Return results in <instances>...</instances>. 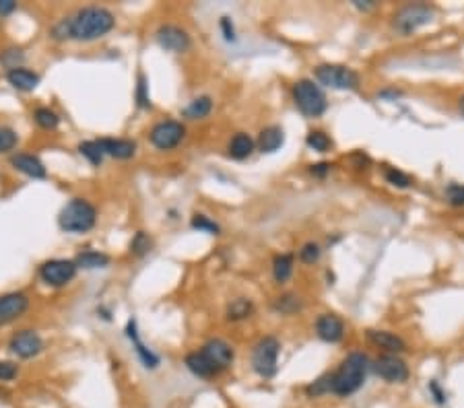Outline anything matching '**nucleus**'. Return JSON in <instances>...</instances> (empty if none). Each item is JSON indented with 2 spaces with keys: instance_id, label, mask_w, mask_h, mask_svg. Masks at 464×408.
Here are the masks:
<instances>
[{
  "instance_id": "nucleus-1",
  "label": "nucleus",
  "mask_w": 464,
  "mask_h": 408,
  "mask_svg": "<svg viewBox=\"0 0 464 408\" xmlns=\"http://www.w3.org/2000/svg\"><path fill=\"white\" fill-rule=\"evenodd\" d=\"M116 27V17L105 6H85L78 8L69 19L54 25L52 37L58 42H95L105 37Z\"/></svg>"
},
{
  "instance_id": "nucleus-2",
  "label": "nucleus",
  "mask_w": 464,
  "mask_h": 408,
  "mask_svg": "<svg viewBox=\"0 0 464 408\" xmlns=\"http://www.w3.org/2000/svg\"><path fill=\"white\" fill-rule=\"evenodd\" d=\"M370 371V359L363 353H351L341 363V367L330 373V394H336L341 398H347L355 394L368 378Z\"/></svg>"
},
{
  "instance_id": "nucleus-3",
  "label": "nucleus",
  "mask_w": 464,
  "mask_h": 408,
  "mask_svg": "<svg viewBox=\"0 0 464 408\" xmlns=\"http://www.w3.org/2000/svg\"><path fill=\"white\" fill-rule=\"evenodd\" d=\"M97 223V209L85 200V198H73L67 202L58 215V225L67 233H87Z\"/></svg>"
},
{
  "instance_id": "nucleus-4",
  "label": "nucleus",
  "mask_w": 464,
  "mask_h": 408,
  "mask_svg": "<svg viewBox=\"0 0 464 408\" xmlns=\"http://www.w3.org/2000/svg\"><path fill=\"white\" fill-rule=\"evenodd\" d=\"M293 101L295 107L308 118H320L328 107L322 87L311 79H302L293 85Z\"/></svg>"
},
{
  "instance_id": "nucleus-5",
  "label": "nucleus",
  "mask_w": 464,
  "mask_h": 408,
  "mask_svg": "<svg viewBox=\"0 0 464 408\" xmlns=\"http://www.w3.org/2000/svg\"><path fill=\"white\" fill-rule=\"evenodd\" d=\"M436 15V8L423 2H415V4H404L396 15H394V29L402 35H411L417 29H421L423 25L431 23Z\"/></svg>"
},
{
  "instance_id": "nucleus-6",
  "label": "nucleus",
  "mask_w": 464,
  "mask_h": 408,
  "mask_svg": "<svg viewBox=\"0 0 464 408\" xmlns=\"http://www.w3.org/2000/svg\"><path fill=\"white\" fill-rule=\"evenodd\" d=\"M279 353H281V342L275 336L260 338L252 353V369L264 380L273 378L279 369Z\"/></svg>"
},
{
  "instance_id": "nucleus-7",
  "label": "nucleus",
  "mask_w": 464,
  "mask_h": 408,
  "mask_svg": "<svg viewBox=\"0 0 464 408\" xmlns=\"http://www.w3.org/2000/svg\"><path fill=\"white\" fill-rule=\"evenodd\" d=\"M316 81L334 91H355L359 87V75L343 64H320L313 71Z\"/></svg>"
},
{
  "instance_id": "nucleus-8",
  "label": "nucleus",
  "mask_w": 464,
  "mask_h": 408,
  "mask_svg": "<svg viewBox=\"0 0 464 408\" xmlns=\"http://www.w3.org/2000/svg\"><path fill=\"white\" fill-rule=\"evenodd\" d=\"M77 264L75 260H65V258H54L48 260L40 266V278L48 287H67L75 276H77Z\"/></svg>"
},
{
  "instance_id": "nucleus-9",
  "label": "nucleus",
  "mask_w": 464,
  "mask_h": 408,
  "mask_svg": "<svg viewBox=\"0 0 464 408\" xmlns=\"http://www.w3.org/2000/svg\"><path fill=\"white\" fill-rule=\"evenodd\" d=\"M186 139V126L178 120H163L149 132V141L159 151H171Z\"/></svg>"
},
{
  "instance_id": "nucleus-10",
  "label": "nucleus",
  "mask_w": 464,
  "mask_h": 408,
  "mask_svg": "<svg viewBox=\"0 0 464 408\" xmlns=\"http://www.w3.org/2000/svg\"><path fill=\"white\" fill-rule=\"evenodd\" d=\"M8 351L19 359H33L44 351V340L35 330H19L8 342Z\"/></svg>"
},
{
  "instance_id": "nucleus-11",
  "label": "nucleus",
  "mask_w": 464,
  "mask_h": 408,
  "mask_svg": "<svg viewBox=\"0 0 464 408\" xmlns=\"http://www.w3.org/2000/svg\"><path fill=\"white\" fill-rule=\"evenodd\" d=\"M155 39L163 50L173 52V54H182L192 46L188 31H184L178 25H161L155 33Z\"/></svg>"
},
{
  "instance_id": "nucleus-12",
  "label": "nucleus",
  "mask_w": 464,
  "mask_h": 408,
  "mask_svg": "<svg viewBox=\"0 0 464 408\" xmlns=\"http://www.w3.org/2000/svg\"><path fill=\"white\" fill-rule=\"evenodd\" d=\"M200 353L205 355V359L209 361V365L215 369V373L219 375L221 371L230 369L233 363V348L221 338H211L203 348Z\"/></svg>"
},
{
  "instance_id": "nucleus-13",
  "label": "nucleus",
  "mask_w": 464,
  "mask_h": 408,
  "mask_svg": "<svg viewBox=\"0 0 464 408\" xmlns=\"http://www.w3.org/2000/svg\"><path fill=\"white\" fill-rule=\"evenodd\" d=\"M374 371L388 384H404L409 380L406 363L396 355H382L374 363Z\"/></svg>"
},
{
  "instance_id": "nucleus-14",
  "label": "nucleus",
  "mask_w": 464,
  "mask_h": 408,
  "mask_svg": "<svg viewBox=\"0 0 464 408\" xmlns=\"http://www.w3.org/2000/svg\"><path fill=\"white\" fill-rule=\"evenodd\" d=\"M27 310H29V297L25 293L0 295V326H6L19 320Z\"/></svg>"
},
{
  "instance_id": "nucleus-15",
  "label": "nucleus",
  "mask_w": 464,
  "mask_h": 408,
  "mask_svg": "<svg viewBox=\"0 0 464 408\" xmlns=\"http://www.w3.org/2000/svg\"><path fill=\"white\" fill-rule=\"evenodd\" d=\"M316 334L324 342H330V344L341 342L345 336V322L334 314H322L316 320Z\"/></svg>"
},
{
  "instance_id": "nucleus-16",
  "label": "nucleus",
  "mask_w": 464,
  "mask_h": 408,
  "mask_svg": "<svg viewBox=\"0 0 464 408\" xmlns=\"http://www.w3.org/2000/svg\"><path fill=\"white\" fill-rule=\"evenodd\" d=\"M101 151L105 157L114 159H132L137 155V143L128 139H99Z\"/></svg>"
},
{
  "instance_id": "nucleus-17",
  "label": "nucleus",
  "mask_w": 464,
  "mask_h": 408,
  "mask_svg": "<svg viewBox=\"0 0 464 408\" xmlns=\"http://www.w3.org/2000/svg\"><path fill=\"white\" fill-rule=\"evenodd\" d=\"M368 340L374 346L386 351V355H398L406 348V342L398 334L388 332V330H368Z\"/></svg>"
},
{
  "instance_id": "nucleus-18",
  "label": "nucleus",
  "mask_w": 464,
  "mask_h": 408,
  "mask_svg": "<svg viewBox=\"0 0 464 408\" xmlns=\"http://www.w3.org/2000/svg\"><path fill=\"white\" fill-rule=\"evenodd\" d=\"M10 165H12L17 171L25 173V175L33 177V179H42V177L48 175L46 165L40 161V157L29 155V153H17V155L10 159Z\"/></svg>"
},
{
  "instance_id": "nucleus-19",
  "label": "nucleus",
  "mask_w": 464,
  "mask_h": 408,
  "mask_svg": "<svg viewBox=\"0 0 464 408\" xmlns=\"http://www.w3.org/2000/svg\"><path fill=\"white\" fill-rule=\"evenodd\" d=\"M6 81L10 82L17 91H23V93H29L33 89H37V85L42 81V77L25 66H19V69H12V71H6Z\"/></svg>"
},
{
  "instance_id": "nucleus-20",
  "label": "nucleus",
  "mask_w": 464,
  "mask_h": 408,
  "mask_svg": "<svg viewBox=\"0 0 464 408\" xmlns=\"http://www.w3.org/2000/svg\"><path fill=\"white\" fill-rule=\"evenodd\" d=\"M283 143H285V132H283V128H281V126H268V128H264V130L260 132L256 145H258V151H260V153L270 155V153H277V151L283 147Z\"/></svg>"
},
{
  "instance_id": "nucleus-21",
  "label": "nucleus",
  "mask_w": 464,
  "mask_h": 408,
  "mask_svg": "<svg viewBox=\"0 0 464 408\" xmlns=\"http://www.w3.org/2000/svg\"><path fill=\"white\" fill-rule=\"evenodd\" d=\"M254 149H256V143H254V139H252L250 134H246V132H237L232 141H230V147H227L230 157H232V159H237V161L248 159V157L254 153Z\"/></svg>"
},
{
  "instance_id": "nucleus-22",
  "label": "nucleus",
  "mask_w": 464,
  "mask_h": 408,
  "mask_svg": "<svg viewBox=\"0 0 464 408\" xmlns=\"http://www.w3.org/2000/svg\"><path fill=\"white\" fill-rule=\"evenodd\" d=\"M186 367L190 373H194L196 378H203V380H209V378H215V369L209 365V361L205 359V355L200 351H194L186 357Z\"/></svg>"
},
{
  "instance_id": "nucleus-23",
  "label": "nucleus",
  "mask_w": 464,
  "mask_h": 408,
  "mask_svg": "<svg viewBox=\"0 0 464 408\" xmlns=\"http://www.w3.org/2000/svg\"><path fill=\"white\" fill-rule=\"evenodd\" d=\"M128 338L135 342V346H137V355L141 357V361H143V365L147 367V369H155L157 365H159V357L155 355L151 348H147L143 342H141V338H139V334H137V326H135V322L130 320L128 322Z\"/></svg>"
},
{
  "instance_id": "nucleus-24",
  "label": "nucleus",
  "mask_w": 464,
  "mask_h": 408,
  "mask_svg": "<svg viewBox=\"0 0 464 408\" xmlns=\"http://www.w3.org/2000/svg\"><path fill=\"white\" fill-rule=\"evenodd\" d=\"M211 112H213V99L209 95H200L184 107V116L188 120H205Z\"/></svg>"
},
{
  "instance_id": "nucleus-25",
  "label": "nucleus",
  "mask_w": 464,
  "mask_h": 408,
  "mask_svg": "<svg viewBox=\"0 0 464 408\" xmlns=\"http://www.w3.org/2000/svg\"><path fill=\"white\" fill-rule=\"evenodd\" d=\"M75 264H77V268H83V270H97V268L110 266V256L101 254V251H95V249H89V251L78 254Z\"/></svg>"
},
{
  "instance_id": "nucleus-26",
  "label": "nucleus",
  "mask_w": 464,
  "mask_h": 408,
  "mask_svg": "<svg viewBox=\"0 0 464 408\" xmlns=\"http://www.w3.org/2000/svg\"><path fill=\"white\" fill-rule=\"evenodd\" d=\"M293 256L291 254H279L273 260V276L279 285L287 283L293 274Z\"/></svg>"
},
{
  "instance_id": "nucleus-27",
  "label": "nucleus",
  "mask_w": 464,
  "mask_h": 408,
  "mask_svg": "<svg viewBox=\"0 0 464 408\" xmlns=\"http://www.w3.org/2000/svg\"><path fill=\"white\" fill-rule=\"evenodd\" d=\"M78 153H80L89 163L95 165V167H99V165L103 163V159H105L99 141H87V143H80V145H78Z\"/></svg>"
},
{
  "instance_id": "nucleus-28",
  "label": "nucleus",
  "mask_w": 464,
  "mask_h": 408,
  "mask_svg": "<svg viewBox=\"0 0 464 408\" xmlns=\"http://www.w3.org/2000/svg\"><path fill=\"white\" fill-rule=\"evenodd\" d=\"M33 120H35L37 126L44 128V130H54V128L60 124V116H58L54 109H50V107H37V109L33 112Z\"/></svg>"
},
{
  "instance_id": "nucleus-29",
  "label": "nucleus",
  "mask_w": 464,
  "mask_h": 408,
  "mask_svg": "<svg viewBox=\"0 0 464 408\" xmlns=\"http://www.w3.org/2000/svg\"><path fill=\"white\" fill-rule=\"evenodd\" d=\"M254 312V305L252 301L248 299H235L232 305L227 308V320H243V318H250V314Z\"/></svg>"
},
{
  "instance_id": "nucleus-30",
  "label": "nucleus",
  "mask_w": 464,
  "mask_h": 408,
  "mask_svg": "<svg viewBox=\"0 0 464 408\" xmlns=\"http://www.w3.org/2000/svg\"><path fill=\"white\" fill-rule=\"evenodd\" d=\"M306 145L316 153H326V151H330L332 141L328 139V134H324L320 130H311L308 134V139H306Z\"/></svg>"
},
{
  "instance_id": "nucleus-31",
  "label": "nucleus",
  "mask_w": 464,
  "mask_h": 408,
  "mask_svg": "<svg viewBox=\"0 0 464 408\" xmlns=\"http://www.w3.org/2000/svg\"><path fill=\"white\" fill-rule=\"evenodd\" d=\"M275 308L281 314H295V312L302 310V299L298 295H293V293H287V295H283V297L277 299Z\"/></svg>"
},
{
  "instance_id": "nucleus-32",
  "label": "nucleus",
  "mask_w": 464,
  "mask_h": 408,
  "mask_svg": "<svg viewBox=\"0 0 464 408\" xmlns=\"http://www.w3.org/2000/svg\"><path fill=\"white\" fill-rule=\"evenodd\" d=\"M384 177H386L388 184H392V186H396V188H411V186H413L411 175H406L404 171H400V169H396V167H386Z\"/></svg>"
},
{
  "instance_id": "nucleus-33",
  "label": "nucleus",
  "mask_w": 464,
  "mask_h": 408,
  "mask_svg": "<svg viewBox=\"0 0 464 408\" xmlns=\"http://www.w3.org/2000/svg\"><path fill=\"white\" fill-rule=\"evenodd\" d=\"M19 143V134L8 128V126H0V153H10Z\"/></svg>"
},
{
  "instance_id": "nucleus-34",
  "label": "nucleus",
  "mask_w": 464,
  "mask_h": 408,
  "mask_svg": "<svg viewBox=\"0 0 464 408\" xmlns=\"http://www.w3.org/2000/svg\"><path fill=\"white\" fill-rule=\"evenodd\" d=\"M306 394L309 398H318L322 394H330V373L318 378L316 382H311L308 388H306Z\"/></svg>"
},
{
  "instance_id": "nucleus-35",
  "label": "nucleus",
  "mask_w": 464,
  "mask_h": 408,
  "mask_svg": "<svg viewBox=\"0 0 464 408\" xmlns=\"http://www.w3.org/2000/svg\"><path fill=\"white\" fill-rule=\"evenodd\" d=\"M192 227L203 231V233H211V236H219V225L215 221H211L207 215H194L192 217Z\"/></svg>"
},
{
  "instance_id": "nucleus-36",
  "label": "nucleus",
  "mask_w": 464,
  "mask_h": 408,
  "mask_svg": "<svg viewBox=\"0 0 464 408\" xmlns=\"http://www.w3.org/2000/svg\"><path fill=\"white\" fill-rule=\"evenodd\" d=\"M320 256H322V247L316 242H308V244L302 245V249H300V260L304 264H316L320 260Z\"/></svg>"
},
{
  "instance_id": "nucleus-37",
  "label": "nucleus",
  "mask_w": 464,
  "mask_h": 408,
  "mask_svg": "<svg viewBox=\"0 0 464 408\" xmlns=\"http://www.w3.org/2000/svg\"><path fill=\"white\" fill-rule=\"evenodd\" d=\"M130 251L135 256H145L147 251H151V240H149V236L145 231H139L135 236V240L130 242Z\"/></svg>"
},
{
  "instance_id": "nucleus-38",
  "label": "nucleus",
  "mask_w": 464,
  "mask_h": 408,
  "mask_svg": "<svg viewBox=\"0 0 464 408\" xmlns=\"http://www.w3.org/2000/svg\"><path fill=\"white\" fill-rule=\"evenodd\" d=\"M446 198L450 204L454 206H463L464 204V184H450L446 188Z\"/></svg>"
},
{
  "instance_id": "nucleus-39",
  "label": "nucleus",
  "mask_w": 464,
  "mask_h": 408,
  "mask_svg": "<svg viewBox=\"0 0 464 408\" xmlns=\"http://www.w3.org/2000/svg\"><path fill=\"white\" fill-rule=\"evenodd\" d=\"M19 375V365L10 363V361H0V382L8 384L12 380H17Z\"/></svg>"
},
{
  "instance_id": "nucleus-40",
  "label": "nucleus",
  "mask_w": 464,
  "mask_h": 408,
  "mask_svg": "<svg viewBox=\"0 0 464 408\" xmlns=\"http://www.w3.org/2000/svg\"><path fill=\"white\" fill-rule=\"evenodd\" d=\"M145 89H147V85H145V79L141 77V82H139V103L143 105V107H151V101H149V97L145 95Z\"/></svg>"
},
{
  "instance_id": "nucleus-41",
  "label": "nucleus",
  "mask_w": 464,
  "mask_h": 408,
  "mask_svg": "<svg viewBox=\"0 0 464 408\" xmlns=\"http://www.w3.org/2000/svg\"><path fill=\"white\" fill-rule=\"evenodd\" d=\"M15 10H17V2H12V0H0V17L10 15Z\"/></svg>"
},
{
  "instance_id": "nucleus-42",
  "label": "nucleus",
  "mask_w": 464,
  "mask_h": 408,
  "mask_svg": "<svg viewBox=\"0 0 464 408\" xmlns=\"http://www.w3.org/2000/svg\"><path fill=\"white\" fill-rule=\"evenodd\" d=\"M221 27H223V31H225V39H227V42L235 39V33H233V25H232V21H230L227 17H223V21H221Z\"/></svg>"
},
{
  "instance_id": "nucleus-43",
  "label": "nucleus",
  "mask_w": 464,
  "mask_h": 408,
  "mask_svg": "<svg viewBox=\"0 0 464 408\" xmlns=\"http://www.w3.org/2000/svg\"><path fill=\"white\" fill-rule=\"evenodd\" d=\"M429 392L436 396V402H440V405H444V402H446V400H444V398H446V394H442V390L438 388V384H436V382H431V384H429Z\"/></svg>"
},
{
  "instance_id": "nucleus-44",
  "label": "nucleus",
  "mask_w": 464,
  "mask_h": 408,
  "mask_svg": "<svg viewBox=\"0 0 464 408\" xmlns=\"http://www.w3.org/2000/svg\"><path fill=\"white\" fill-rule=\"evenodd\" d=\"M309 171H311L313 175H320V177H322V175H326V173L330 171V165H328V163L311 165V169H309Z\"/></svg>"
},
{
  "instance_id": "nucleus-45",
  "label": "nucleus",
  "mask_w": 464,
  "mask_h": 408,
  "mask_svg": "<svg viewBox=\"0 0 464 408\" xmlns=\"http://www.w3.org/2000/svg\"><path fill=\"white\" fill-rule=\"evenodd\" d=\"M458 107H461V114L464 116V95H463V99H461V105H458Z\"/></svg>"
}]
</instances>
